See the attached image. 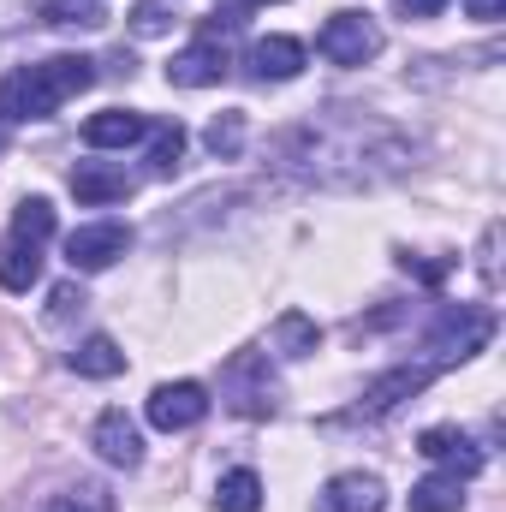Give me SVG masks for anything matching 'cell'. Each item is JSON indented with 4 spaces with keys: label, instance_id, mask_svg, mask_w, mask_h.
<instances>
[{
    "label": "cell",
    "instance_id": "obj_5",
    "mask_svg": "<svg viewBox=\"0 0 506 512\" xmlns=\"http://www.w3.org/2000/svg\"><path fill=\"white\" fill-rule=\"evenodd\" d=\"M221 399H227V411H239V417H274L280 382H274V370H268V352H239V358L221 370Z\"/></svg>",
    "mask_w": 506,
    "mask_h": 512
},
{
    "label": "cell",
    "instance_id": "obj_13",
    "mask_svg": "<svg viewBox=\"0 0 506 512\" xmlns=\"http://www.w3.org/2000/svg\"><path fill=\"white\" fill-rule=\"evenodd\" d=\"M90 441H96V453H102L108 465H120V471L143 465V435H137V423H131L126 411H102Z\"/></svg>",
    "mask_w": 506,
    "mask_h": 512
},
{
    "label": "cell",
    "instance_id": "obj_7",
    "mask_svg": "<svg viewBox=\"0 0 506 512\" xmlns=\"http://www.w3.org/2000/svg\"><path fill=\"white\" fill-rule=\"evenodd\" d=\"M149 423L161 429V435H179V429H197L203 417H209V387L203 382H161L149 393Z\"/></svg>",
    "mask_w": 506,
    "mask_h": 512
},
{
    "label": "cell",
    "instance_id": "obj_27",
    "mask_svg": "<svg viewBox=\"0 0 506 512\" xmlns=\"http://www.w3.org/2000/svg\"><path fill=\"white\" fill-rule=\"evenodd\" d=\"M495 245H501V227H489V233H483V286H489V292L501 286V262H495Z\"/></svg>",
    "mask_w": 506,
    "mask_h": 512
},
{
    "label": "cell",
    "instance_id": "obj_8",
    "mask_svg": "<svg viewBox=\"0 0 506 512\" xmlns=\"http://www.w3.org/2000/svg\"><path fill=\"white\" fill-rule=\"evenodd\" d=\"M126 251H131V227H120V221H90V227H78L66 239V262L78 274H102V268H114Z\"/></svg>",
    "mask_w": 506,
    "mask_h": 512
},
{
    "label": "cell",
    "instance_id": "obj_26",
    "mask_svg": "<svg viewBox=\"0 0 506 512\" xmlns=\"http://www.w3.org/2000/svg\"><path fill=\"white\" fill-rule=\"evenodd\" d=\"M167 24H173V12H167L161 0H137V12H131V30H137V36H161Z\"/></svg>",
    "mask_w": 506,
    "mask_h": 512
},
{
    "label": "cell",
    "instance_id": "obj_21",
    "mask_svg": "<svg viewBox=\"0 0 506 512\" xmlns=\"http://www.w3.org/2000/svg\"><path fill=\"white\" fill-rule=\"evenodd\" d=\"M215 507H221V512H256V507H262V477L245 471V465H239V471H227V477L215 483Z\"/></svg>",
    "mask_w": 506,
    "mask_h": 512
},
{
    "label": "cell",
    "instance_id": "obj_25",
    "mask_svg": "<svg viewBox=\"0 0 506 512\" xmlns=\"http://www.w3.org/2000/svg\"><path fill=\"white\" fill-rule=\"evenodd\" d=\"M203 143H209V155L233 161V155L245 149V114H215V120H209V131H203Z\"/></svg>",
    "mask_w": 506,
    "mask_h": 512
},
{
    "label": "cell",
    "instance_id": "obj_11",
    "mask_svg": "<svg viewBox=\"0 0 506 512\" xmlns=\"http://www.w3.org/2000/svg\"><path fill=\"white\" fill-rule=\"evenodd\" d=\"M441 370H429V364H399V370H387V376H376V382L364 387V417H381V411H393L399 399H411V393H423V387L435 382Z\"/></svg>",
    "mask_w": 506,
    "mask_h": 512
},
{
    "label": "cell",
    "instance_id": "obj_12",
    "mask_svg": "<svg viewBox=\"0 0 506 512\" xmlns=\"http://www.w3.org/2000/svg\"><path fill=\"white\" fill-rule=\"evenodd\" d=\"M304 42L298 36H262L251 48V78L256 84H286V78H298L304 72Z\"/></svg>",
    "mask_w": 506,
    "mask_h": 512
},
{
    "label": "cell",
    "instance_id": "obj_20",
    "mask_svg": "<svg viewBox=\"0 0 506 512\" xmlns=\"http://www.w3.org/2000/svg\"><path fill=\"white\" fill-rule=\"evenodd\" d=\"M42 280V251L36 245H12L6 239V256H0V286L6 292H30Z\"/></svg>",
    "mask_w": 506,
    "mask_h": 512
},
{
    "label": "cell",
    "instance_id": "obj_16",
    "mask_svg": "<svg viewBox=\"0 0 506 512\" xmlns=\"http://www.w3.org/2000/svg\"><path fill=\"white\" fill-rule=\"evenodd\" d=\"M72 370H78V376H90V382H108V376H120V370H126V352H120L108 334H90V340H78Z\"/></svg>",
    "mask_w": 506,
    "mask_h": 512
},
{
    "label": "cell",
    "instance_id": "obj_22",
    "mask_svg": "<svg viewBox=\"0 0 506 512\" xmlns=\"http://www.w3.org/2000/svg\"><path fill=\"white\" fill-rule=\"evenodd\" d=\"M36 12H42L48 24H72V30H96V24H108V12H102L96 0H36Z\"/></svg>",
    "mask_w": 506,
    "mask_h": 512
},
{
    "label": "cell",
    "instance_id": "obj_24",
    "mask_svg": "<svg viewBox=\"0 0 506 512\" xmlns=\"http://www.w3.org/2000/svg\"><path fill=\"white\" fill-rule=\"evenodd\" d=\"M179 155H185V131L173 126V120L149 126V167H155V173H173V167H179Z\"/></svg>",
    "mask_w": 506,
    "mask_h": 512
},
{
    "label": "cell",
    "instance_id": "obj_4",
    "mask_svg": "<svg viewBox=\"0 0 506 512\" xmlns=\"http://www.w3.org/2000/svg\"><path fill=\"white\" fill-rule=\"evenodd\" d=\"M489 334H495V316L489 310H477V304H459V310H441L435 316V328H429V370H447V364H465L471 352H483L489 346Z\"/></svg>",
    "mask_w": 506,
    "mask_h": 512
},
{
    "label": "cell",
    "instance_id": "obj_18",
    "mask_svg": "<svg viewBox=\"0 0 506 512\" xmlns=\"http://www.w3.org/2000/svg\"><path fill=\"white\" fill-rule=\"evenodd\" d=\"M54 239V209H48V197H24L18 209H12V245H48Z\"/></svg>",
    "mask_w": 506,
    "mask_h": 512
},
{
    "label": "cell",
    "instance_id": "obj_19",
    "mask_svg": "<svg viewBox=\"0 0 506 512\" xmlns=\"http://www.w3.org/2000/svg\"><path fill=\"white\" fill-rule=\"evenodd\" d=\"M316 340H322V334H316V322H310L304 310H286V316L274 322V352H280V358H310Z\"/></svg>",
    "mask_w": 506,
    "mask_h": 512
},
{
    "label": "cell",
    "instance_id": "obj_17",
    "mask_svg": "<svg viewBox=\"0 0 506 512\" xmlns=\"http://www.w3.org/2000/svg\"><path fill=\"white\" fill-rule=\"evenodd\" d=\"M459 507H465V477H453V471H435L411 489V512H459Z\"/></svg>",
    "mask_w": 506,
    "mask_h": 512
},
{
    "label": "cell",
    "instance_id": "obj_28",
    "mask_svg": "<svg viewBox=\"0 0 506 512\" xmlns=\"http://www.w3.org/2000/svg\"><path fill=\"white\" fill-rule=\"evenodd\" d=\"M405 18H435V12H447V0H393Z\"/></svg>",
    "mask_w": 506,
    "mask_h": 512
},
{
    "label": "cell",
    "instance_id": "obj_14",
    "mask_svg": "<svg viewBox=\"0 0 506 512\" xmlns=\"http://www.w3.org/2000/svg\"><path fill=\"white\" fill-rule=\"evenodd\" d=\"M143 137H149V120L131 114V108H108V114H96V120L84 126V143H90V149H131V143H143Z\"/></svg>",
    "mask_w": 506,
    "mask_h": 512
},
{
    "label": "cell",
    "instance_id": "obj_29",
    "mask_svg": "<svg viewBox=\"0 0 506 512\" xmlns=\"http://www.w3.org/2000/svg\"><path fill=\"white\" fill-rule=\"evenodd\" d=\"M72 310H84V292L78 286H60L54 292V316H72Z\"/></svg>",
    "mask_w": 506,
    "mask_h": 512
},
{
    "label": "cell",
    "instance_id": "obj_3",
    "mask_svg": "<svg viewBox=\"0 0 506 512\" xmlns=\"http://www.w3.org/2000/svg\"><path fill=\"white\" fill-rule=\"evenodd\" d=\"M233 30H239V18H233V12H215V18L203 24V36H197L185 54H173L167 84H179V90H209V84H221L227 66H233V54H227Z\"/></svg>",
    "mask_w": 506,
    "mask_h": 512
},
{
    "label": "cell",
    "instance_id": "obj_31",
    "mask_svg": "<svg viewBox=\"0 0 506 512\" xmlns=\"http://www.w3.org/2000/svg\"><path fill=\"white\" fill-rule=\"evenodd\" d=\"M251 6H268V0H251Z\"/></svg>",
    "mask_w": 506,
    "mask_h": 512
},
{
    "label": "cell",
    "instance_id": "obj_6",
    "mask_svg": "<svg viewBox=\"0 0 506 512\" xmlns=\"http://www.w3.org/2000/svg\"><path fill=\"white\" fill-rule=\"evenodd\" d=\"M381 24L370 18V12H334L322 30H316V48L334 60V66H370L381 54Z\"/></svg>",
    "mask_w": 506,
    "mask_h": 512
},
{
    "label": "cell",
    "instance_id": "obj_23",
    "mask_svg": "<svg viewBox=\"0 0 506 512\" xmlns=\"http://www.w3.org/2000/svg\"><path fill=\"white\" fill-rule=\"evenodd\" d=\"M42 512H114V495H108L102 483H72V489L48 495Z\"/></svg>",
    "mask_w": 506,
    "mask_h": 512
},
{
    "label": "cell",
    "instance_id": "obj_15",
    "mask_svg": "<svg viewBox=\"0 0 506 512\" xmlns=\"http://www.w3.org/2000/svg\"><path fill=\"white\" fill-rule=\"evenodd\" d=\"M72 191H78V203H126V197H131V173H126V167L84 161V167L72 173Z\"/></svg>",
    "mask_w": 506,
    "mask_h": 512
},
{
    "label": "cell",
    "instance_id": "obj_10",
    "mask_svg": "<svg viewBox=\"0 0 506 512\" xmlns=\"http://www.w3.org/2000/svg\"><path fill=\"white\" fill-rule=\"evenodd\" d=\"M417 453H423V459H435V465H441V471H453V477H477V471H483V447H477L465 429H423Z\"/></svg>",
    "mask_w": 506,
    "mask_h": 512
},
{
    "label": "cell",
    "instance_id": "obj_1",
    "mask_svg": "<svg viewBox=\"0 0 506 512\" xmlns=\"http://www.w3.org/2000/svg\"><path fill=\"white\" fill-rule=\"evenodd\" d=\"M411 161H417V143L370 108H322L268 137V167L316 191L381 185V179H399Z\"/></svg>",
    "mask_w": 506,
    "mask_h": 512
},
{
    "label": "cell",
    "instance_id": "obj_2",
    "mask_svg": "<svg viewBox=\"0 0 506 512\" xmlns=\"http://www.w3.org/2000/svg\"><path fill=\"white\" fill-rule=\"evenodd\" d=\"M90 84H96V60H84V54H54L42 66H18L12 78H0V120H48Z\"/></svg>",
    "mask_w": 506,
    "mask_h": 512
},
{
    "label": "cell",
    "instance_id": "obj_30",
    "mask_svg": "<svg viewBox=\"0 0 506 512\" xmlns=\"http://www.w3.org/2000/svg\"><path fill=\"white\" fill-rule=\"evenodd\" d=\"M465 6H471V18H483V24H495L506 12V0H465Z\"/></svg>",
    "mask_w": 506,
    "mask_h": 512
},
{
    "label": "cell",
    "instance_id": "obj_9",
    "mask_svg": "<svg viewBox=\"0 0 506 512\" xmlns=\"http://www.w3.org/2000/svg\"><path fill=\"white\" fill-rule=\"evenodd\" d=\"M381 507H387V489H381V477H370V471H340L316 495V512H381Z\"/></svg>",
    "mask_w": 506,
    "mask_h": 512
}]
</instances>
